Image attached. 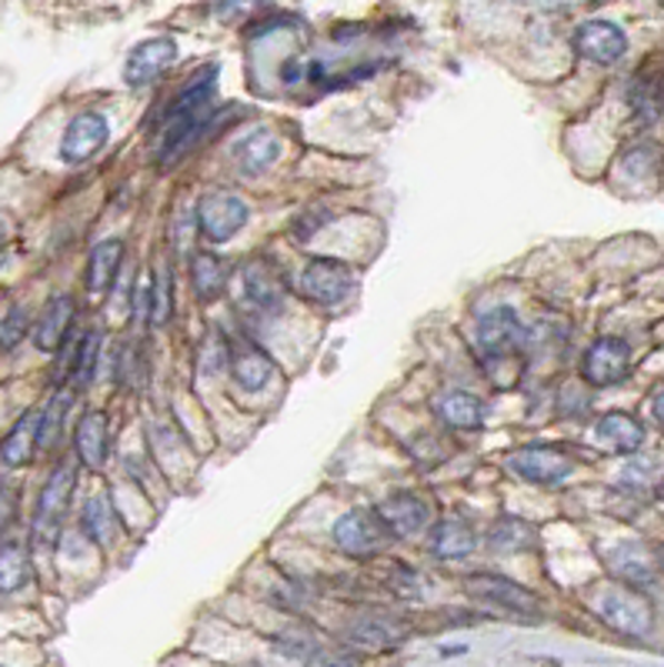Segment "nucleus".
<instances>
[{
    "label": "nucleus",
    "instance_id": "nucleus-16",
    "mask_svg": "<svg viewBox=\"0 0 664 667\" xmlns=\"http://www.w3.org/2000/svg\"><path fill=\"white\" fill-rule=\"evenodd\" d=\"M73 313H77V303L70 293H57L43 303L40 317H37V327H33V344L40 350H57L63 340H67V330L73 323Z\"/></svg>",
    "mask_w": 664,
    "mask_h": 667
},
{
    "label": "nucleus",
    "instance_id": "nucleus-19",
    "mask_svg": "<svg viewBox=\"0 0 664 667\" xmlns=\"http://www.w3.org/2000/svg\"><path fill=\"white\" fill-rule=\"evenodd\" d=\"M120 260H123V240H100L90 257H87V290L93 297L107 293L117 280V270H120Z\"/></svg>",
    "mask_w": 664,
    "mask_h": 667
},
{
    "label": "nucleus",
    "instance_id": "nucleus-9",
    "mask_svg": "<svg viewBox=\"0 0 664 667\" xmlns=\"http://www.w3.org/2000/svg\"><path fill=\"white\" fill-rule=\"evenodd\" d=\"M107 137H110L107 117L97 113V110H83L67 123V130L60 137V160L63 163H83L107 143Z\"/></svg>",
    "mask_w": 664,
    "mask_h": 667
},
{
    "label": "nucleus",
    "instance_id": "nucleus-34",
    "mask_svg": "<svg viewBox=\"0 0 664 667\" xmlns=\"http://www.w3.org/2000/svg\"><path fill=\"white\" fill-rule=\"evenodd\" d=\"M67 407H70V394L60 390V394H53L50 404L40 410V434H37V444H40V447H47V444L57 440V434H60V427H63V417H67Z\"/></svg>",
    "mask_w": 664,
    "mask_h": 667
},
{
    "label": "nucleus",
    "instance_id": "nucleus-35",
    "mask_svg": "<svg viewBox=\"0 0 664 667\" xmlns=\"http://www.w3.org/2000/svg\"><path fill=\"white\" fill-rule=\"evenodd\" d=\"M170 307H174V297H170V270L167 267H157L153 280H150V323H167L170 320Z\"/></svg>",
    "mask_w": 664,
    "mask_h": 667
},
{
    "label": "nucleus",
    "instance_id": "nucleus-2",
    "mask_svg": "<svg viewBox=\"0 0 664 667\" xmlns=\"http://www.w3.org/2000/svg\"><path fill=\"white\" fill-rule=\"evenodd\" d=\"M597 614L607 627L627 637H647L654 627V610L651 604L631 590V587H611L597 597Z\"/></svg>",
    "mask_w": 664,
    "mask_h": 667
},
{
    "label": "nucleus",
    "instance_id": "nucleus-12",
    "mask_svg": "<svg viewBox=\"0 0 664 667\" xmlns=\"http://www.w3.org/2000/svg\"><path fill=\"white\" fill-rule=\"evenodd\" d=\"M607 567L614 570L617 580H624L627 587H647L657 577V560L654 554L637 544V540H621L607 550Z\"/></svg>",
    "mask_w": 664,
    "mask_h": 667
},
{
    "label": "nucleus",
    "instance_id": "nucleus-28",
    "mask_svg": "<svg viewBox=\"0 0 664 667\" xmlns=\"http://www.w3.org/2000/svg\"><path fill=\"white\" fill-rule=\"evenodd\" d=\"M487 540H490L497 550L517 554V550L534 547V530H531V524L521 520V517H497V520L490 524V530H487Z\"/></svg>",
    "mask_w": 664,
    "mask_h": 667
},
{
    "label": "nucleus",
    "instance_id": "nucleus-1",
    "mask_svg": "<svg viewBox=\"0 0 664 667\" xmlns=\"http://www.w3.org/2000/svg\"><path fill=\"white\" fill-rule=\"evenodd\" d=\"M390 537L394 534L384 527L377 510L354 507V510H347L334 520V544L350 557H370V554L384 550Z\"/></svg>",
    "mask_w": 664,
    "mask_h": 667
},
{
    "label": "nucleus",
    "instance_id": "nucleus-18",
    "mask_svg": "<svg viewBox=\"0 0 664 667\" xmlns=\"http://www.w3.org/2000/svg\"><path fill=\"white\" fill-rule=\"evenodd\" d=\"M594 437L614 454H637L644 447V427L624 410H611V414L597 417Z\"/></svg>",
    "mask_w": 664,
    "mask_h": 667
},
{
    "label": "nucleus",
    "instance_id": "nucleus-21",
    "mask_svg": "<svg viewBox=\"0 0 664 667\" xmlns=\"http://www.w3.org/2000/svg\"><path fill=\"white\" fill-rule=\"evenodd\" d=\"M437 417L454 430H477L484 424V407L470 390H444L437 397Z\"/></svg>",
    "mask_w": 664,
    "mask_h": 667
},
{
    "label": "nucleus",
    "instance_id": "nucleus-14",
    "mask_svg": "<svg viewBox=\"0 0 664 667\" xmlns=\"http://www.w3.org/2000/svg\"><path fill=\"white\" fill-rule=\"evenodd\" d=\"M377 517L384 520V527L394 537H407V534H414L427 524L430 510H427L424 497H417L410 490H397V494H390L377 504Z\"/></svg>",
    "mask_w": 664,
    "mask_h": 667
},
{
    "label": "nucleus",
    "instance_id": "nucleus-20",
    "mask_svg": "<svg viewBox=\"0 0 664 667\" xmlns=\"http://www.w3.org/2000/svg\"><path fill=\"white\" fill-rule=\"evenodd\" d=\"M474 544H477V537L467 527V520H460V517H444L430 530V550L440 560H460L474 550Z\"/></svg>",
    "mask_w": 664,
    "mask_h": 667
},
{
    "label": "nucleus",
    "instance_id": "nucleus-11",
    "mask_svg": "<svg viewBox=\"0 0 664 667\" xmlns=\"http://www.w3.org/2000/svg\"><path fill=\"white\" fill-rule=\"evenodd\" d=\"M467 590H470L474 597H480L484 604L504 607V610H511V614H527V617H534L537 607H541L537 597H534L527 587H521L517 580L501 577V574H474V577L467 580Z\"/></svg>",
    "mask_w": 664,
    "mask_h": 667
},
{
    "label": "nucleus",
    "instance_id": "nucleus-4",
    "mask_svg": "<svg viewBox=\"0 0 664 667\" xmlns=\"http://www.w3.org/2000/svg\"><path fill=\"white\" fill-rule=\"evenodd\" d=\"M247 220H250V207L237 193L214 190V193L200 197V203H197V227L210 243L230 240Z\"/></svg>",
    "mask_w": 664,
    "mask_h": 667
},
{
    "label": "nucleus",
    "instance_id": "nucleus-13",
    "mask_svg": "<svg viewBox=\"0 0 664 667\" xmlns=\"http://www.w3.org/2000/svg\"><path fill=\"white\" fill-rule=\"evenodd\" d=\"M280 150H284L280 137L274 130H267V127H257V130L244 133L234 143V163H237L240 173L257 177V173H264V170H270L277 163Z\"/></svg>",
    "mask_w": 664,
    "mask_h": 667
},
{
    "label": "nucleus",
    "instance_id": "nucleus-5",
    "mask_svg": "<svg viewBox=\"0 0 664 667\" xmlns=\"http://www.w3.org/2000/svg\"><path fill=\"white\" fill-rule=\"evenodd\" d=\"M527 330L521 323V317L511 307H490L487 313H480L477 320V347L487 360H504L511 357L521 344H524Z\"/></svg>",
    "mask_w": 664,
    "mask_h": 667
},
{
    "label": "nucleus",
    "instance_id": "nucleus-23",
    "mask_svg": "<svg viewBox=\"0 0 664 667\" xmlns=\"http://www.w3.org/2000/svg\"><path fill=\"white\" fill-rule=\"evenodd\" d=\"M227 277H230V263L224 257L207 253V250L190 257V283L200 300H217L227 287Z\"/></svg>",
    "mask_w": 664,
    "mask_h": 667
},
{
    "label": "nucleus",
    "instance_id": "nucleus-39",
    "mask_svg": "<svg viewBox=\"0 0 664 667\" xmlns=\"http://www.w3.org/2000/svg\"><path fill=\"white\" fill-rule=\"evenodd\" d=\"M651 414H654V420H657V424L664 427V387H661V390L654 394V400H651Z\"/></svg>",
    "mask_w": 664,
    "mask_h": 667
},
{
    "label": "nucleus",
    "instance_id": "nucleus-25",
    "mask_svg": "<svg viewBox=\"0 0 664 667\" xmlns=\"http://www.w3.org/2000/svg\"><path fill=\"white\" fill-rule=\"evenodd\" d=\"M270 360L257 350V347H240L234 357H230V374H234V380H237V387L240 390H247V394H257V390H264L267 387V380H270Z\"/></svg>",
    "mask_w": 664,
    "mask_h": 667
},
{
    "label": "nucleus",
    "instance_id": "nucleus-10",
    "mask_svg": "<svg viewBox=\"0 0 664 667\" xmlns=\"http://www.w3.org/2000/svg\"><path fill=\"white\" fill-rule=\"evenodd\" d=\"M574 50L594 63H617L627 53V33L611 20H587L574 30Z\"/></svg>",
    "mask_w": 664,
    "mask_h": 667
},
{
    "label": "nucleus",
    "instance_id": "nucleus-15",
    "mask_svg": "<svg viewBox=\"0 0 664 667\" xmlns=\"http://www.w3.org/2000/svg\"><path fill=\"white\" fill-rule=\"evenodd\" d=\"M244 300L260 313H277L284 303V280L267 260H250L244 267Z\"/></svg>",
    "mask_w": 664,
    "mask_h": 667
},
{
    "label": "nucleus",
    "instance_id": "nucleus-22",
    "mask_svg": "<svg viewBox=\"0 0 664 667\" xmlns=\"http://www.w3.org/2000/svg\"><path fill=\"white\" fill-rule=\"evenodd\" d=\"M77 457L87 467H103L107 464V417L100 410H90L80 417L77 434H73Z\"/></svg>",
    "mask_w": 664,
    "mask_h": 667
},
{
    "label": "nucleus",
    "instance_id": "nucleus-38",
    "mask_svg": "<svg viewBox=\"0 0 664 667\" xmlns=\"http://www.w3.org/2000/svg\"><path fill=\"white\" fill-rule=\"evenodd\" d=\"M10 514H13V494L0 487V527L10 520Z\"/></svg>",
    "mask_w": 664,
    "mask_h": 667
},
{
    "label": "nucleus",
    "instance_id": "nucleus-17",
    "mask_svg": "<svg viewBox=\"0 0 664 667\" xmlns=\"http://www.w3.org/2000/svg\"><path fill=\"white\" fill-rule=\"evenodd\" d=\"M73 484H77V477H73V467H70V464H60V467L47 477V484H43V490H40V497H37V530L57 527V520L63 517V510H67V504H70Z\"/></svg>",
    "mask_w": 664,
    "mask_h": 667
},
{
    "label": "nucleus",
    "instance_id": "nucleus-32",
    "mask_svg": "<svg viewBox=\"0 0 664 667\" xmlns=\"http://www.w3.org/2000/svg\"><path fill=\"white\" fill-rule=\"evenodd\" d=\"M97 354H100V334L97 330H87L77 344V354H73V384L77 387H87L93 380V370H97Z\"/></svg>",
    "mask_w": 664,
    "mask_h": 667
},
{
    "label": "nucleus",
    "instance_id": "nucleus-36",
    "mask_svg": "<svg viewBox=\"0 0 664 667\" xmlns=\"http://www.w3.org/2000/svg\"><path fill=\"white\" fill-rule=\"evenodd\" d=\"M27 307L23 303H13L10 310H7V317L0 320V350H13L20 340H23V334H27Z\"/></svg>",
    "mask_w": 664,
    "mask_h": 667
},
{
    "label": "nucleus",
    "instance_id": "nucleus-37",
    "mask_svg": "<svg viewBox=\"0 0 664 667\" xmlns=\"http://www.w3.org/2000/svg\"><path fill=\"white\" fill-rule=\"evenodd\" d=\"M307 667H357V660L354 657H347V654H314V657H307Z\"/></svg>",
    "mask_w": 664,
    "mask_h": 667
},
{
    "label": "nucleus",
    "instance_id": "nucleus-6",
    "mask_svg": "<svg viewBox=\"0 0 664 667\" xmlns=\"http://www.w3.org/2000/svg\"><path fill=\"white\" fill-rule=\"evenodd\" d=\"M511 467L527 480V484H541V487H551V484H561L574 474L577 460L561 450V447H547V444H531L524 450L514 454Z\"/></svg>",
    "mask_w": 664,
    "mask_h": 667
},
{
    "label": "nucleus",
    "instance_id": "nucleus-33",
    "mask_svg": "<svg viewBox=\"0 0 664 667\" xmlns=\"http://www.w3.org/2000/svg\"><path fill=\"white\" fill-rule=\"evenodd\" d=\"M621 480H624V487H631V490H637V494H647V490H654V487L664 480V464H661V460H651V457L634 460V464L624 467Z\"/></svg>",
    "mask_w": 664,
    "mask_h": 667
},
{
    "label": "nucleus",
    "instance_id": "nucleus-24",
    "mask_svg": "<svg viewBox=\"0 0 664 667\" xmlns=\"http://www.w3.org/2000/svg\"><path fill=\"white\" fill-rule=\"evenodd\" d=\"M37 434H40V414H23L0 444V464L3 467H23L30 460L33 447H40Z\"/></svg>",
    "mask_w": 664,
    "mask_h": 667
},
{
    "label": "nucleus",
    "instance_id": "nucleus-40",
    "mask_svg": "<svg viewBox=\"0 0 664 667\" xmlns=\"http://www.w3.org/2000/svg\"><path fill=\"white\" fill-rule=\"evenodd\" d=\"M0 243H3V230H0Z\"/></svg>",
    "mask_w": 664,
    "mask_h": 667
},
{
    "label": "nucleus",
    "instance_id": "nucleus-31",
    "mask_svg": "<svg viewBox=\"0 0 664 667\" xmlns=\"http://www.w3.org/2000/svg\"><path fill=\"white\" fill-rule=\"evenodd\" d=\"M621 167L637 180H651L661 167V147L657 143H634V147L624 150Z\"/></svg>",
    "mask_w": 664,
    "mask_h": 667
},
{
    "label": "nucleus",
    "instance_id": "nucleus-27",
    "mask_svg": "<svg viewBox=\"0 0 664 667\" xmlns=\"http://www.w3.org/2000/svg\"><path fill=\"white\" fill-rule=\"evenodd\" d=\"M80 527H83V534H87L93 544H100V547L110 544L113 534H117V514H113L110 500H107V497H90V500L83 504Z\"/></svg>",
    "mask_w": 664,
    "mask_h": 667
},
{
    "label": "nucleus",
    "instance_id": "nucleus-8",
    "mask_svg": "<svg viewBox=\"0 0 664 667\" xmlns=\"http://www.w3.org/2000/svg\"><path fill=\"white\" fill-rule=\"evenodd\" d=\"M174 63H177V43L170 37H147V40H140L127 53V60H123V80L130 87H143V83H153Z\"/></svg>",
    "mask_w": 664,
    "mask_h": 667
},
{
    "label": "nucleus",
    "instance_id": "nucleus-7",
    "mask_svg": "<svg viewBox=\"0 0 664 667\" xmlns=\"http://www.w3.org/2000/svg\"><path fill=\"white\" fill-rule=\"evenodd\" d=\"M581 370H584V380L594 387L621 384L631 370V347L621 337H601L587 347Z\"/></svg>",
    "mask_w": 664,
    "mask_h": 667
},
{
    "label": "nucleus",
    "instance_id": "nucleus-30",
    "mask_svg": "<svg viewBox=\"0 0 664 667\" xmlns=\"http://www.w3.org/2000/svg\"><path fill=\"white\" fill-rule=\"evenodd\" d=\"M30 577V560L27 550L17 540L0 544V594H13L27 584Z\"/></svg>",
    "mask_w": 664,
    "mask_h": 667
},
{
    "label": "nucleus",
    "instance_id": "nucleus-3",
    "mask_svg": "<svg viewBox=\"0 0 664 667\" xmlns=\"http://www.w3.org/2000/svg\"><path fill=\"white\" fill-rule=\"evenodd\" d=\"M354 287H357L354 270L344 260H334V257H314L300 273V293L310 297L314 303H324V307L347 300L354 293Z\"/></svg>",
    "mask_w": 664,
    "mask_h": 667
},
{
    "label": "nucleus",
    "instance_id": "nucleus-26",
    "mask_svg": "<svg viewBox=\"0 0 664 667\" xmlns=\"http://www.w3.org/2000/svg\"><path fill=\"white\" fill-rule=\"evenodd\" d=\"M627 103L641 123H654L664 113V83L657 77H637L627 90Z\"/></svg>",
    "mask_w": 664,
    "mask_h": 667
},
{
    "label": "nucleus",
    "instance_id": "nucleus-29",
    "mask_svg": "<svg viewBox=\"0 0 664 667\" xmlns=\"http://www.w3.org/2000/svg\"><path fill=\"white\" fill-rule=\"evenodd\" d=\"M350 640L367 647H390L404 640V627L387 617H360L350 624Z\"/></svg>",
    "mask_w": 664,
    "mask_h": 667
}]
</instances>
